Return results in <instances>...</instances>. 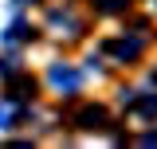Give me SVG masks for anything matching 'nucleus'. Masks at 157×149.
<instances>
[{
	"label": "nucleus",
	"instance_id": "39448f33",
	"mask_svg": "<svg viewBox=\"0 0 157 149\" xmlns=\"http://www.w3.org/2000/svg\"><path fill=\"white\" fill-rule=\"evenodd\" d=\"M8 122H12V106H8V102H0V130H4Z\"/></svg>",
	"mask_w": 157,
	"mask_h": 149
},
{
	"label": "nucleus",
	"instance_id": "6e6552de",
	"mask_svg": "<svg viewBox=\"0 0 157 149\" xmlns=\"http://www.w3.org/2000/svg\"><path fill=\"white\" fill-rule=\"evenodd\" d=\"M16 4H32V0H16Z\"/></svg>",
	"mask_w": 157,
	"mask_h": 149
},
{
	"label": "nucleus",
	"instance_id": "0eeeda50",
	"mask_svg": "<svg viewBox=\"0 0 157 149\" xmlns=\"http://www.w3.org/2000/svg\"><path fill=\"white\" fill-rule=\"evenodd\" d=\"M98 4H102L106 12H118V8H126V0H98Z\"/></svg>",
	"mask_w": 157,
	"mask_h": 149
},
{
	"label": "nucleus",
	"instance_id": "f257e3e1",
	"mask_svg": "<svg viewBox=\"0 0 157 149\" xmlns=\"http://www.w3.org/2000/svg\"><path fill=\"white\" fill-rule=\"evenodd\" d=\"M51 82H55L59 90H75L78 86V71H71V67H51Z\"/></svg>",
	"mask_w": 157,
	"mask_h": 149
},
{
	"label": "nucleus",
	"instance_id": "7ed1b4c3",
	"mask_svg": "<svg viewBox=\"0 0 157 149\" xmlns=\"http://www.w3.org/2000/svg\"><path fill=\"white\" fill-rule=\"evenodd\" d=\"M78 122H82V130H98V126L106 122V114L98 110V106H90V110H82V118H78Z\"/></svg>",
	"mask_w": 157,
	"mask_h": 149
},
{
	"label": "nucleus",
	"instance_id": "f03ea898",
	"mask_svg": "<svg viewBox=\"0 0 157 149\" xmlns=\"http://www.w3.org/2000/svg\"><path fill=\"white\" fill-rule=\"evenodd\" d=\"M110 51H114L118 59H134L137 51H141V36H134V39H118V43H110Z\"/></svg>",
	"mask_w": 157,
	"mask_h": 149
},
{
	"label": "nucleus",
	"instance_id": "423d86ee",
	"mask_svg": "<svg viewBox=\"0 0 157 149\" xmlns=\"http://www.w3.org/2000/svg\"><path fill=\"white\" fill-rule=\"evenodd\" d=\"M141 114L153 118V114H157V98H141Z\"/></svg>",
	"mask_w": 157,
	"mask_h": 149
},
{
	"label": "nucleus",
	"instance_id": "20e7f679",
	"mask_svg": "<svg viewBox=\"0 0 157 149\" xmlns=\"http://www.w3.org/2000/svg\"><path fill=\"white\" fill-rule=\"evenodd\" d=\"M28 94H32V82H28V78H20L16 86H12V98H28Z\"/></svg>",
	"mask_w": 157,
	"mask_h": 149
}]
</instances>
